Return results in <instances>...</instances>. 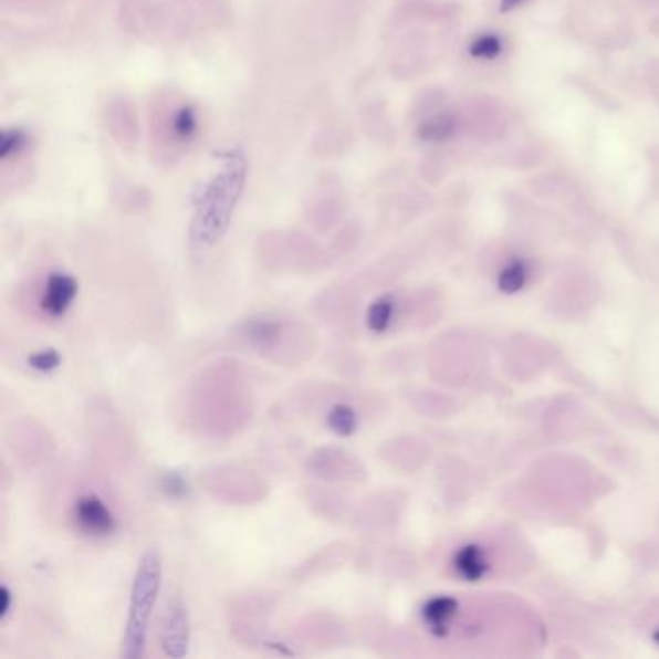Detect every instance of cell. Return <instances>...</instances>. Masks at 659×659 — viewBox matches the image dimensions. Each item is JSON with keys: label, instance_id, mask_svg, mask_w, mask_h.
<instances>
[{"label": "cell", "instance_id": "6da1fadb", "mask_svg": "<svg viewBox=\"0 0 659 659\" xmlns=\"http://www.w3.org/2000/svg\"><path fill=\"white\" fill-rule=\"evenodd\" d=\"M161 555L155 550H149L142 555L132 583L130 609L121 650L124 659H142L146 656L149 623L161 592Z\"/></svg>", "mask_w": 659, "mask_h": 659}, {"label": "cell", "instance_id": "7a4b0ae2", "mask_svg": "<svg viewBox=\"0 0 659 659\" xmlns=\"http://www.w3.org/2000/svg\"><path fill=\"white\" fill-rule=\"evenodd\" d=\"M200 132L198 108L172 93L157 97L151 108V139L159 159L172 163L185 157L200 138Z\"/></svg>", "mask_w": 659, "mask_h": 659}, {"label": "cell", "instance_id": "3957f363", "mask_svg": "<svg viewBox=\"0 0 659 659\" xmlns=\"http://www.w3.org/2000/svg\"><path fill=\"white\" fill-rule=\"evenodd\" d=\"M240 170H227V175L216 178L206 193L201 196L198 213L192 224V244L200 250H208L221 240L229 229L230 216L237 206L242 180H237Z\"/></svg>", "mask_w": 659, "mask_h": 659}, {"label": "cell", "instance_id": "277c9868", "mask_svg": "<svg viewBox=\"0 0 659 659\" xmlns=\"http://www.w3.org/2000/svg\"><path fill=\"white\" fill-rule=\"evenodd\" d=\"M161 648L165 656L180 659L190 650V615L185 599L178 594L169 596L161 621Z\"/></svg>", "mask_w": 659, "mask_h": 659}, {"label": "cell", "instance_id": "5b68a950", "mask_svg": "<svg viewBox=\"0 0 659 659\" xmlns=\"http://www.w3.org/2000/svg\"><path fill=\"white\" fill-rule=\"evenodd\" d=\"M72 519L76 522L77 530L87 536H111L116 530L115 516L97 495L77 499Z\"/></svg>", "mask_w": 659, "mask_h": 659}, {"label": "cell", "instance_id": "8992f818", "mask_svg": "<svg viewBox=\"0 0 659 659\" xmlns=\"http://www.w3.org/2000/svg\"><path fill=\"white\" fill-rule=\"evenodd\" d=\"M77 296V283L66 273H53L46 279L45 291L41 296V307L51 317H62L69 312Z\"/></svg>", "mask_w": 659, "mask_h": 659}, {"label": "cell", "instance_id": "52a82bcc", "mask_svg": "<svg viewBox=\"0 0 659 659\" xmlns=\"http://www.w3.org/2000/svg\"><path fill=\"white\" fill-rule=\"evenodd\" d=\"M454 614H457V602L452 598H433L423 607V619L438 635L444 632Z\"/></svg>", "mask_w": 659, "mask_h": 659}, {"label": "cell", "instance_id": "ba28073f", "mask_svg": "<svg viewBox=\"0 0 659 659\" xmlns=\"http://www.w3.org/2000/svg\"><path fill=\"white\" fill-rule=\"evenodd\" d=\"M454 568L459 571V575L467 580H478L480 576L485 573L488 563H485V555H483L480 547L475 545H468L462 547L457 557H454Z\"/></svg>", "mask_w": 659, "mask_h": 659}, {"label": "cell", "instance_id": "9c48e42d", "mask_svg": "<svg viewBox=\"0 0 659 659\" xmlns=\"http://www.w3.org/2000/svg\"><path fill=\"white\" fill-rule=\"evenodd\" d=\"M393 317H395V300L391 296H381L368 307V314H366L368 330L381 335L391 327Z\"/></svg>", "mask_w": 659, "mask_h": 659}, {"label": "cell", "instance_id": "30bf717a", "mask_svg": "<svg viewBox=\"0 0 659 659\" xmlns=\"http://www.w3.org/2000/svg\"><path fill=\"white\" fill-rule=\"evenodd\" d=\"M327 426L338 436H351L356 431L358 418H356L354 408L337 405V407L331 408V412L327 415Z\"/></svg>", "mask_w": 659, "mask_h": 659}, {"label": "cell", "instance_id": "8fae6325", "mask_svg": "<svg viewBox=\"0 0 659 659\" xmlns=\"http://www.w3.org/2000/svg\"><path fill=\"white\" fill-rule=\"evenodd\" d=\"M524 281H526V269L519 261H514L503 271L499 284H501V291L514 292L521 289Z\"/></svg>", "mask_w": 659, "mask_h": 659}, {"label": "cell", "instance_id": "7c38bea8", "mask_svg": "<svg viewBox=\"0 0 659 659\" xmlns=\"http://www.w3.org/2000/svg\"><path fill=\"white\" fill-rule=\"evenodd\" d=\"M28 364L38 372H53V369L61 366V354L53 351V348L41 351V353L31 354Z\"/></svg>", "mask_w": 659, "mask_h": 659}, {"label": "cell", "instance_id": "4fadbf2b", "mask_svg": "<svg viewBox=\"0 0 659 659\" xmlns=\"http://www.w3.org/2000/svg\"><path fill=\"white\" fill-rule=\"evenodd\" d=\"M499 53H501V41L495 35H482L470 45V54H474L478 59H493Z\"/></svg>", "mask_w": 659, "mask_h": 659}, {"label": "cell", "instance_id": "5bb4252c", "mask_svg": "<svg viewBox=\"0 0 659 659\" xmlns=\"http://www.w3.org/2000/svg\"><path fill=\"white\" fill-rule=\"evenodd\" d=\"M163 490L167 491L172 498H177V495H185L188 488H186L185 480L180 475L167 474L165 475V482H163Z\"/></svg>", "mask_w": 659, "mask_h": 659}, {"label": "cell", "instance_id": "9a60e30c", "mask_svg": "<svg viewBox=\"0 0 659 659\" xmlns=\"http://www.w3.org/2000/svg\"><path fill=\"white\" fill-rule=\"evenodd\" d=\"M0 602H2V607H0V619L7 621V617L10 615V606H12V592L8 590V586H2V590H0Z\"/></svg>", "mask_w": 659, "mask_h": 659}, {"label": "cell", "instance_id": "2e32d148", "mask_svg": "<svg viewBox=\"0 0 659 659\" xmlns=\"http://www.w3.org/2000/svg\"><path fill=\"white\" fill-rule=\"evenodd\" d=\"M20 4L25 2V4H30V7H35V4H41V7H49L51 2H56V0H18Z\"/></svg>", "mask_w": 659, "mask_h": 659}, {"label": "cell", "instance_id": "e0dca14e", "mask_svg": "<svg viewBox=\"0 0 659 659\" xmlns=\"http://www.w3.org/2000/svg\"><path fill=\"white\" fill-rule=\"evenodd\" d=\"M524 0H503V4H501V10H511V8L519 7L522 4Z\"/></svg>", "mask_w": 659, "mask_h": 659}, {"label": "cell", "instance_id": "ac0fdd59", "mask_svg": "<svg viewBox=\"0 0 659 659\" xmlns=\"http://www.w3.org/2000/svg\"><path fill=\"white\" fill-rule=\"evenodd\" d=\"M658 640H659V635H658Z\"/></svg>", "mask_w": 659, "mask_h": 659}]
</instances>
